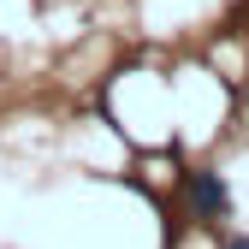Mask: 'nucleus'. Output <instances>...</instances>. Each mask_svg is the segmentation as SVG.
I'll use <instances>...</instances> for the list:
<instances>
[{
	"mask_svg": "<svg viewBox=\"0 0 249 249\" xmlns=\"http://www.w3.org/2000/svg\"><path fill=\"white\" fill-rule=\"evenodd\" d=\"M243 95H249V89H243Z\"/></svg>",
	"mask_w": 249,
	"mask_h": 249,
	"instance_id": "obj_3",
	"label": "nucleus"
},
{
	"mask_svg": "<svg viewBox=\"0 0 249 249\" xmlns=\"http://www.w3.org/2000/svg\"><path fill=\"white\" fill-rule=\"evenodd\" d=\"M184 196H190L196 220H220V213H226V178L213 166H196L190 178H184Z\"/></svg>",
	"mask_w": 249,
	"mask_h": 249,
	"instance_id": "obj_1",
	"label": "nucleus"
},
{
	"mask_svg": "<svg viewBox=\"0 0 249 249\" xmlns=\"http://www.w3.org/2000/svg\"><path fill=\"white\" fill-rule=\"evenodd\" d=\"M226 249H249V237H231V243H226Z\"/></svg>",
	"mask_w": 249,
	"mask_h": 249,
	"instance_id": "obj_2",
	"label": "nucleus"
}]
</instances>
